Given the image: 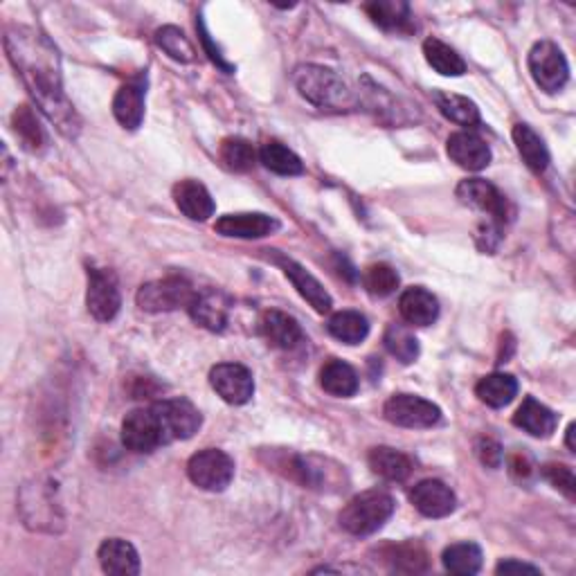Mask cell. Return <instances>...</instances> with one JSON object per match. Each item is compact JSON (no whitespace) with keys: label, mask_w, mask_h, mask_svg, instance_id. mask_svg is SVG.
<instances>
[{"label":"cell","mask_w":576,"mask_h":576,"mask_svg":"<svg viewBox=\"0 0 576 576\" xmlns=\"http://www.w3.org/2000/svg\"><path fill=\"white\" fill-rule=\"evenodd\" d=\"M5 52L41 113L66 138H77L81 120L63 90L59 52L48 36L30 27H9L5 32Z\"/></svg>","instance_id":"1"},{"label":"cell","mask_w":576,"mask_h":576,"mask_svg":"<svg viewBox=\"0 0 576 576\" xmlns=\"http://www.w3.org/2000/svg\"><path fill=\"white\" fill-rule=\"evenodd\" d=\"M293 81L306 102L322 108V111H351L358 104L351 88L331 68L302 63L295 68Z\"/></svg>","instance_id":"2"},{"label":"cell","mask_w":576,"mask_h":576,"mask_svg":"<svg viewBox=\"0 0 576 576\" xmlns=\"http://www.w3.org/2000/svg\"><path fill=\"white\" fill-rule=\"evenodd\" d=\"M394 498L385 491H365L340 511V527L354 536H369L381 529L394 513Z\"/></svg>","instance_id":"3"},{"label":"cell","mask_w":576,"mask_h":576,"mask_svg":"<svg viewBox=\"0 0 576 576\" xmlns=\"http://www.w3.org/2000/svg\"><path fill=\"white\" fill-rule=\"evenodd\" d=\"M196 291L192 284L183 277H165L156 279V282L142 284L135 302L142 311L149 313H165L176 309H189V304L194 302Z\"/></svg>","instance_id":"4"},{"label":"cell","mask_w":576,"mask_h":576,"mask_svg":"<svg viewBox=\"0 0 576 576\" xmlns=\"http://www.w3.org/2000/svg\"><path fill=\"white\" fill-rule=\"evenodd\" d=\"M187 475L198 489L219 493L228 489L234 480V462L219 448H205L189 459Z\"/></svg>","instance_id":"5"},{"label":"cell","mask_w":576,"mask_h":576,"mask_svg":"<svg viewBox=\"0 0 576 576\" xmlns=\"http://www.w3.org/2000/svg\"><path fill=\"white\" fill-rule=\"evenodd\" d=\"M529 72L536 86L545 93L554 95L570 79V66H567L563 50L552 41H538L529 52Z\"/></svg>","instance_id":"6"},{"label":"cell","mask_w":576,"mask_h":576,"mask_svg":"<svg viewBox=\"0 0 576 576\" xmlns=\"http://www.w3.org/2000/svg\"><path fill=\"white\" fill-rule=\"evenodd\" d=\"M151 408L158 417L162 435H165V444L192 439L203 423V417L196 405L183 399V396H180V399H162L153 403Z\"/></svg>","instance_id":"7"},{"label":"cell","mask_w":576,"mask_h":576,"mask_svg":"<svg viewBox=\"0 0 576 576\" xmlns=\"http://www.w3.org/2000/svg\"><path fill=\"white\" fill-rule=\"evenodd\" d=\"M385 419L401 428H432L441 421V410L428 399L414 394H394L383 408Z\"/></svg>","instance_id":"8"},{"label":"cell","mask_w":576,"mask_h":576,"mask_svg":"<svg viewBox=\"0 0 576 576\" xmlns=\"http://www.w3.org/2000/svg\"><path fill=\"white\" fill-rule=\"evenodd\" d=\"M88 313L99 322H111L120 313L122 295L120 284L113 270L88 268V291H86Z\"/></svg>","instance_id":"9"},{"label":"cell","mask_w":576,"mask_h":576,"mask_svg":"<svg viewBox=\"0 0 576 576\" xmlns=\"http://www.w3.org/2000/svg\"><path fill=\"white\" fill-rule=\"evenodd\" d=\"M21 513L25 525L30 529H39V531H57V525H61V511L59 504L54 502L50 484H25L21 491Z\"/></svg>","instance_id":"10"},{"label":"cell","mask_w":576,"mask_h":576,"mask_svg":"<svg viewBox=\"0 0 576 576\" xmlns=\"http://www.w3.org/2000/svg\"><path fill=\"white\" fill-rule=\"evenodd\" d=\"M122 444L131 453H153V450L165 446V435L158 423L153 408L133 410L122 421Z\"/></svg>","instance_id":"11"},{"label":"cell","mask_w":576,"mask_h":576,"mask_svg":"<svg viewBox=\"0 0 576 576\" xmlns=\"http://www.w3.org/2000/svg\"><path fill=\"white\" fill-rule=\"evenodd\" d=\"M212 390L230 405H246L255 394V378L239 363H219L210 369Z\"/></svg>","instance_id":"12"},{"label":"cell","mask_w":576,"mask_h":576,"mask_svg":"<svg viewBox=\"0 0 576 576\" xmlns=\"http://www.w3.org/2000/svg\"><path fill=\"white\" fill-rule=\"evenodd\" d=\"M457 198L464 205L489 216L491 221L502 223L507 219V198L498 187L484 178H466L457 185Z\"/></svg>","instance_id":"13"},{"label":"cell","mask_w":576,"mask_h":576,"mask_svg":"<svg viewBox=\"0 0 576 576\" xmlns=\"http://www.w3.org/2000/svg\"><path fill=\"white\" fill-rule=\"evenodd\" d=\"M270 252H273V255H268V259H273V264H277L284 270V275L291 279L293 286L297 288V293H300L318 313H329L333 302H331V295L327 293V288H324L302 264H297L295 259L282 255L279 250H270Z\"/></svg>","instance_id":"14"},{"label":"cell","mask_w":576,"mask_h":576,"mask_svg":"<svg viewBox=\"0 0 576 576\" xmlns=\"http://www.w3.org/2000/svg\"><path fill=\"white\" fill-rule=\"evenodd\" d=\"M446 153L457 167L466 171H482L491 162L489 144L473 131H459L450 135L446 142Z\"/></svg>","instance_id":"15"},{"label":"cell","mask_w":576,"mask_h":576,"mask_svg":"<svg viewBox=\"0 0 576 576\" xmlns=\"http://www.w3.org/2000/svg\"><path fill=\"white\" fill-rule=\"evenodd\" d=\"M410 502L414 509L428 518H446L457 507L455 493L450 491V486L439 480H423L414 484L410 491Z\"/></svg>","instance_id":"16"},{"label":"cell","mask_w":576,"mask_h":576,"mask_svg":"<svg viewBox=\"0 0 576 576\" xmlns=\"http://www.w3.org/2000/svg\"><path fill=\"white\" fill-rule=\"evenodd\" d=\"M216 232L223 237L234 239H261L268 237L270 232L279 228V223L273 216L261 214V212H241V214H225L216 221Z\"/></svg>","instance_id":"17"},{"label":"cell","mask_w":576,"mask_h":576,"mask_svg":"<svg viewBox=\"0 0 576 576\" xmlns=\"http://www.w3.org/2000/svg\"><path fill=\"white\" fill-rule=\"evenodd\" d=\"M99 565L106 574L115 576H135L140 574V556L129 540L108 538L97 549Z\"/></svg>","instance_id":"18"},{"label":"cell","mask_w":576,"mask_h":576,"mask_svg":"<svg viewBox=\"0 0 576 576\" xmlns=\"http://www.w3.org/2000/svg\"><path fill=\"white\" fill-rule=\"evenodd\" d=\"M261 333L270 347L291 351L304 342V331L293 315L284 311H266L261 318Z\"/></svg>","instance_id":"19"},{"label":"cell","mask_w":576,"mask_h":576,"mask_svg":"<svg viewBox=\"0 0 576 576\" xmlns=\"http://www.w3.org/2000/svg\"><path fill=\"white\" fill-rule=\"evenodd\" d=\"M399 311L401 318L408 324H414V327H430V324L439 318V302L428 288L412 286L401 293Z\"/></svg>","instance_id":"20"},{"label":"cell","mask_w":576,"mask_h":576,"mask_svg":"<svg viewBox=\"0 0 576 576\" xmlns=\"http://www.w3.org/2000/svg\"><path fill=\"white\" fill-rule=\"evenodd\" d=\"M329 459L306 455V457H293L291 462V477L309 489H327V486L340 484L342 466L333 464V468H327Z\"/></svg>","instance_id":"21"},{"label":"cell","mask_w":576,"mask_h":576,"mask_svg":"<svg viewBox=\"0 0 576 576\" xmlns=\"http://www.w3.org/2000/svg\"><path fill=\"white\" fill-rule=\"evenodd\" d=\"M174 201L178 210L192 221H207L216 210L212 194L198 180H180V183H176Z\"/></svg>","instance_id":"22"},{"label":"cell","mask_w":576,"mask_h":576,"mask_svg":"<svg viewBox=\"0 0 576 576\" xmlns=\"http://www.w3.org/2000/svg\"><path fill=\"white\" fill-rule=\"evenodd\" d=\"M513 423L525 432H529L531 437L547 439L554 435L558 417H556V412H552L547 405L536 401L534 396H527L518 408V412L513 414Z\"/></svg>","instance_id":"23"},{"label":"cell","mask_w":576,"mask_h":576,"mask_svg":"<svg viewBox=\"0 0 576 576\" xmlns=\"http://www.w3.org/2000/svg\"><path fill=\"white\" fill-rule=\"evenodd\" d=\"M113 115L126 131H135L144 120V86L142 81L124 84L115 93Z\"/></svg>","instance_id":"24"},{"label":"cell","mask_w":576,"mask_h":576,"mask_svg":"<svg viewBox=\"0 0 576 576\" xmlns=\"http://www.w3.org/2000/svg\"><path fill=\"white\" fill-rule=\"evenodd\" d=\"M367 462L376 475H381L390 482H405L414 471L412 459L401 453V450L390 446H376L369 450Z\"/></svg>","instance_id":"25"},{"label":"cell","mask_w":576,"mask_h":576,"mask_svg":"<svg viewBox=\"0 0 576 576\" xmlns=\"http://www.w3.org/2000/svg\"><path fill=\"white\" fill-rule=\"evenodd\" d=\"M320 385L322 390L331 396L349 399V396H354L358 392L360 383L354 367L342 363L338 358H331L329 363H324V367L320 369Z\"/></svg>","instance_id":"26"},{"label":"cell","mask_w":576,"mask_h":576,"mask_svg":"<svg viewBox=\"0 0 576 576\" xmlns=\"http://www.w3.org/2000/svg\"><path fill=\"white\" fill-rule=\"evenodd\" d=\"M365 12L387 32H412L410 5L401 0H376V3L365 5Z\"/></svg>","instance_id":"27"},{"label":"cell","mask_w":576,"mask_h":576,"mask_svg":"<svg viewBox=\"0 0 576 576\" xmlns=\"http://www.w3.org/2000/svg\"><path fill=\"white\" fill-rule=\"evenodd\" d=\"M513 142H516V149L520 153V158L525 160V165L536 171V174H543L549 167V151L545 147V142L540 135L531 129L529 124H516L513 126Z\"/></svg>","instance_id":"28"},{"label":"cell","mask_w":576,"mask_h":576,"mask_svg":"<svg viewBox=\"0 0 576 576\" xmlns=\"http://www.w3.org/2000/svg\"><path fill=\"white\" fill-rule=\"evenodd\" d=\"M475 394L482 403L489 405V408H504L509 405L518 394V381L511 374L495 372L484 376L480 383L475 385Z\"/></svg>","instance_id":"29"},{"label":"cell","mask_w":576,"mask_h":576,"mask_svg":"<svg viewBox=\"0 0 576 576\" xmlns=\"http://www.w3.org/2000/svg\"><path fill=\"white\" fill-rule=\"evenodd\" d=\"M187 311L196 324L210 331H223L225 324H228V304L221 300V295L196 293Z\"/></svg>","instance_id":"30"},{"label":"cell","mask_w":576,"mask_h":576,"mask_svg":"<svg viewBox=\"0 0 576 576\" xmlns=\"http://www.w3.org/2000/svg\"><path fill=\"white\" fill-rule=\"evenodd\" d=\"M383 561L394 572L405 574H419L428 570V554L421 545L414 543H401V545H387L381 549Z\"/></svg>","instance_id":"31"},{"label":"cell","mask_w":576,"mask_h":576,"mask_svg":"<svg viewBox=\"0 0 576 576\" xmlns=\"http://www.w3.org/2000/svg\"><path fill=\"white\" fill-rule=\"evenodd\" d=\"M259 160L264 162V167L279 176H300L304 171V165L300 156L291 151L279 140H268L261 144Z\"/></svg>","instance_id":"32"},{"label":"cell","mask_w":576,"mask_h":576,"mask_svg":"<svg viewBox=\"0 0 576 576\" xmlns=\"http://www.w3.org/2000/svg\"><path fill=\"white\" fill-rule=\"evenodd\" d=\"M423 54L432 70H437L444 77H462L466 72V61L450 48L448 43L439 39L423 41Z\"/></svg>","instance_id":"33"},{"label":"cell","mask_w":576,"mask_h":576,"mask_svg":"<svg viewBox=\"0 0 576 576\" xmlns=\"http://www.w3.org/2000/svg\"><path fill=\"white\" fill-rule=\"evenodd\" d=\"M435 104L439 113L450 122L466 126V129L480 124V108H477L473 99L455 93H435Z\"/></svg>","instance_id":"34"},{"label":"cell","mask_w":576,"mask_h":576,"mask_svg":"<svg viewBox=\"0 0 576 576\" xmlns=\"http://www.w3.org/2000/svg\"><path fill=\"white\" fill-rule=\"evenodd\" d=\"M441 563H444L450 574L459 576L477 574L482 570V549L475 543H455L444 549Z\"/></svg>","instance_id":"35"},{"label":"cell","mask_w":576,"mask_h":576,"mask_svg":"<svg viewBox=\"0 0 576 576\" xmlns=\"http://www.w3.org/2000/svg\"><path fill=\"white\" fill-rule=\"evenodd\" d=\"M327 327L331 336L345 342V345H358V342H363L369 336V322L358 311L333 313Z\"/></svg>","instance_id":"36"},{"label":"cell","mask_w":576,"mask_h":576,"mask_svg":"<svg viewBox=\"0 0 576 576\" xmlns=\"http://www.w3.org/2000/svg\"><path fill=\"white\" fill-rule=\"evenodd\" d=\"M12 126H14L16 138L23 144V149L32 153H39L45 149V133L30 106L23 104L16 108L12 115Z\"/></svg>","instance_id":"37"},{"label":"cell","mask_w":576,"mask_h":576,"mask_svg":"<svg viewBox=\"0 0 576 576\" xmlns=\"http://www.w3.org/2000/svg\"><path fill=\"white\" fill-rule=\"evenodd\" d=\"M383 342L385 349L390 351L396 360H401L403 365H410L419 358V340L408 327H403V324H390V327L385 329Z\"/></svg>","instance_id":"38"},{"label":"cell","mask_w":576,"mask_h":576,"mask_svg":"<svg viewBox=\"0 0 576 576\" xmlns=\"http://www.w3.org/2000/svg\"><path fill=\"white\" fill-rule=\"evenodd\" d=\"M156 43L162 52L169 54L171 59L178 63H192L196 59V50L192 41L187 39L183 30H178L174 25H165L156 32Z\"/></svg>","instance_id":"39"},{"label":"cell","mask_w":576,"mask_h":576,"mask_svg":"<svg viewBox=\"0 0 576 576\" xmlns=\"http://www.w3.org/2000/svg\"><path fill=\"white\" fill-rule=\"evenodd\" d=\"M219 156L225 162V167L232 171H250L255 167L257 151L248 140L243 138H225L221 142Z\"/></svg>","instance_id":"40"},{"label":"cell","mask_w":576,"mask_h":576,"mask_svg":"<svg viewBox=\"0 0 576 576\" xmlns=\"http://www.w3.org/2000/svg\"><path fill=\"white\" fill-rule=\"evenodd\" d=\"M363 286L369 295L387 297L399 288V273L390 264H372L365 270Z\"/></svg>","instance_id":"41"},{"label":"cell","mask_w":576,"mask_h":576,"mask_svg":"<svg viewBox=\"0 0 576 576\" xmlns=\"http://www.w3.org/2000/svg\"><path fill=\"white\" fill-rule=\"evenodd\" d=\"M543 477L545 480L554 486V489L561 491L565 498L574 500L576 498V480H574V473L570 466H563V464H545L543 466Z\"/></svg>","instance_id":"42"},{"label":"cell","mask_w":576,"mask_h":576,"mask_svg":"<svg viewBox=\"0 0 576 576\" xmlns=\"http://www.w3.org/2000/svg\"><path fill=\"white\" fill-rule=\"evenodd\" d=\"M475 455L486 468H500L502 459H504L502 446L491 437L475 439Z\"/></svg>","instance_id":"43"},{"label":"cell","mask_w":576,"mask_h":576,"mask_svg":"<svg viewBox=\"0 0 576 576\" xmlns=\"http://www.w3.org/2000/svg\"><path fill=\"white\" fill-rule=\"evenodd\" d=\"M196 27H198V32H201V41H203V45H205L207 54H210V59H212V61L216 63V66H219L221 70H225V72H234V66H232V63L225 61V59H223V54L219 52V48H214V45H212L210 34H207V30H205V23H203V21H198Z\"/></svg>","instance_id":"44"},{"label":"cell","mask_w":576,"mask_h":576,"mask_svg":"<svg viewBox=\"0 0 576 576\" xmlns=\"http://www.w3.org/2000/svg\"><path fill=\"white\" fill-rule=\"evenodd\" d=\"M509 471L511 475L516 477V480H529V475L534 473V464H531V459L525 453H513L509 457Z\"/></svg>","instance_id":"45"},{"label":"cell","mask_w":576,"mask_h":576,"mask_svg":"<svg viewBox=\"0 0 576 576\" xmlns=\"http://www.w3.org/2000/svg\"><path fill=\"white\" fill-rule=\"evenodd\" d=\"M498 574H511V572H529V574H540L536 565L529 563H520V561H502L498 567H495Z\"/></svg>","instance_id":"46"},{"label":"cell","mask_w":576,"mask_h":576,"mask_svg":"<svg viewBox=\"0 0 576 576\" xmlns=\"http://www.w3.org/2000/svg\"><path fill=\"white\" fill-rule=\"evenodd\" d=\"M574 430H576V426H574V423H570V428H567V448H570L572 453L576 450L574 448Z\"/></svg>","instance_id":"47"}]
</instances>
